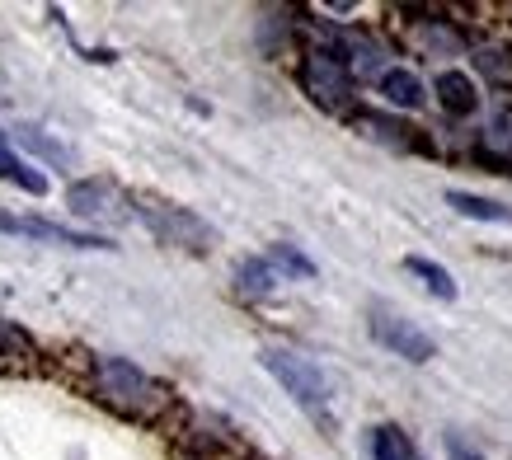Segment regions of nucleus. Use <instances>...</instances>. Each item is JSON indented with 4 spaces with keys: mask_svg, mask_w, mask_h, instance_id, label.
<instances>
[{
    "mask_svg": "<svg viewBox=\"0 0 512 460\" xmlns=\"http://www.w3.org/2000/svg\"><path fill=\"white\" fill-rule=\"evenodd\" d=\"M85 385H90L94 404H104L109 414L132 418V423H156L174 409V390L156 381L151 371H141L137 362L113 353H94L85 367Z\"/></svg>",
    "mask_w": 512,
    "mask_h": 460,
    "instance_id": "f257e3e1",
    "label": "nucleus"
},
{
    "mask_svg": "<svg viewBox=\"0 0 512 460\" xmlns=\"http://www.w3.org/2000/svg\"><path fill=\"white\" fill-rule=\"evenodd\" d=\"M132 221H141L160 245L170 249H188V254H212L217 249V226L212 221H202L193 207H179V202L156 198V193H132Z\"/></svg>",
    "mask_w": 512,
    "mask_h": 460,
    "instance_id": "f03ea898",
    "label": "nucleus"
},
{
    "mask_svg": "<svg viewBox=\"0 0 512 460\" xmlns=\"http://www.w3.org/2000/svg\"><path fill=\"white\" fill-rule=\"evenodd\" d=\"M259 362H264L268 376H273V381H278L282 390H287V395H292L296 404L315 418V423L334 428V414H329V404H334V385H329V376L315 367L311 357H301L296 348H264Z\"/></svg>",
    "mask_w": 512,
    "mask_h": 460,
    "instance_id": "7ed1b4c3",
    "label": "nucleus"
},
{
    "mask_svg": "<svg viewBox=\"0 0 512 460\" xmlns=\"http://www.w3.org/2000/svg\"><path fill=\"white\" fill-rule=\"evenodd\" d=\"M301 90L311 94V104H320L325 113H343L353 104V71L343 62V52L334 47V33H325L320 43L306 47V57H301Z\"/></svg>",
    "mask_w": 512,
    "mask_h": 460,
    "instance_id": "20e7f679",
    "label": "nucleus"
},
{
    "mask_svg": "<svg viewBox=\"0 0 512 460\" xmlns=\"http://www.w3.org/2000/svg\"><path fill=\"white\" fill-rule=\"evenodd\" d=\"M66 207L80 221H132V193L118 188L113 179H76L66 188Z\"/></svg>",
    "mask_w": 512,
    "mask_h": 460,
    "instance_id": "39448f33",
    "label": "nucleus"
},
{
    "mask_svg": "<svg viewBox=\"0 0 512 460\" xmlns=\"http://www.w3.org/2000/svg\"><path fill=\"white\" fill-rule=\"evenodd\" d=\"M372 338L381 343V348H390L395 357H404V362H414V367H423V362H433L437 357V343L433 334H423L414 320H404V315H395V310L386 306H372Z\"/></svg>",
    "mask_w": 512,
    "mask_h": 460,
    "instance_id": "423d86ee",
    "label": "nucleus"
},
{
    "mask_svg": "<svg viewBox=\"0 0 512 460\" xmlns=\"http://www.w3.org/2000/svg\"><path fill=\"white\" fill-rule=\"evenodd\" d=\"M0 235H24V240H43V245L62 249H118L94 230H71L62 221H47V216H0Z\"/></svg>",
    "mask_w": 512,
    "mask_h": 460,
    "instance_id": "0eeeda50",
    "label": "nucleus"
},
{
    "mask_svg": "<svg viewBox=\"0 0 512 460\" xmlns=\"http://www.w3.org/2000/svg\"><path fill=\"white\" fill-rule=\"evenodd\" d=\"M0 179H5V184H15L19 193H29V198H47V174L43 169H33L29 160L10 146L5 132H0Z\"/></svg>",
    "mask_w": 512,
    "mask_h": 460,
    "instance_id": "6e6552de",
    "label": "nucleus"
},
{
    "mask_svg": "<svg viewBox=\"0 0 512 460\" xmlns=\"http://www.w3.org/2000/svg\"><path fill=\"white\" fill-rule=\"evenodd\" d=\"M433 94H437V104L447 108V113H456V118H466V113H475V108H480L475 80H470L466 71H442V76L433 80Z\"/></svg>",
    "mask_w": 512,
    "mask_h": 460,
    "instance_id": "1a4fd4ad",
    "label": "nucleus"
},
{
    "mask_svg": "<svg viewBox=\"0 0 512 460\" xmlns=\"http://www.w3.org/2000/svg\"><path fill=\"white\" fill-rule=\"evenodd\" d=\"M282 277L273 273V263L259 254V259H240L235 263V292L245 296V301H268V296L278 292Z\"/></svg>",
    "mask_w": 512,
    "mask_h": 460,
    "instance_id": "9d476101",
    "label": "nucleus"
},
{
    "mask_svg": "<svg viewBox=\"0 0 512 460\" xmlns=\"http://www.w3.org/2000/svg\"><path fill=\"white\" fill-rule=\"evenodd\" d=\"M376 85H381L390 108H423V80L414 71H404V66H386L376 76Z\"/></svg>",
    "mask_w": 512,
    "mask_h": 460,
    "instance_id": "9b49d317",
    "label": "nucleus"
},
{
    "mask_svg": "<svg viewBox=\"0 0 512 460\" xmlns=\"http://www.w3.org/2000/svg\"><path fill=\"white\" fill-rule=\"evenodd\" d=\"M10 146H24V151L43 155L47 165H57V169H66V165H71V146H62V141H57V137H47L43 127L19 123L15 132H10Z\"/></svg>",
    "mask_w": 512,
    "mask_h": 460,
    "instance_id": "f8f14e48",
    "label": "nucleus"
},
{
    "mask_svg": "<svg viewBox=\"0 0 512 460\" xmlns=\"http://www.w3.org/2000/svg\"><path fill=\"white\" fill-rule=\"evenodd\" d=\"M38 362V343L15 320H0V367H29Z\"/></svg>",
    "mask_w": 512,
    "mask_h": 460,
    "instance_id": "ddd939ff",
    "label": "nucleus"
},
{
    "mask_svg": "<svg viewBox=\"0 0 512 460\" xmlns=\"http://www.w3.org/2000/svg\"><path fill=\"white\" fill-rule=\"evenodd\" d=\"M447 202L456 207L461 216H470V221H512V212L503 207V202H494V198H480V193H461V188H451L447 193Z\"/></svg>",
    "mask_w": 512,
    "mask_h": 460,
    "instance_id": "4468645a",
    "label": "nucleus"
},
{
    "mask_svg": "<svg viewBox=\"0 0 512 460\" xmlns=\"http://www.w3.org/2000/svg\"><path fill=\"white\" fill-rule=\"evenodd\" d=\"M357 127H362L372 141H386V146H400V151H409V146H414L409 127L395 123V118H386V113H357Z\"/></svg>",
    "mask_w": 512,
    "mask_h": 460,
    "instance_id": "2eb2a0df",
    "label": "nucleus"
},
{
    "mask_svg": "<svg viewBox=\"0 0 512 460\" xmlns=\"http://www.w3.org/2000/svg\"><path fill=\"white\" fill-rule=\"evenodd\" d=\"M404 268L419 277L437 301H456V282H451V273L442 268V263H433V259H404Z\"/></svg>",
    "mask_w": 512,
    "mask_h": 460,
    "instance_id": "dca6fc26",
    "label": "nucleus"
},
{
    "mask_svg": "<svg viewBox=\"0 0 512 460\" xmlns=\"http://www.w3.org/2000/svg\"><path fill=\"white\" fill-rule=\"evenodd\" d=\"M268 263H273V273L278 277H315V263L301 254L296 245H287V240H278V245H268L264 254Z\"/></svg>",
    "mask_w": 512,
    "mask_h": 460,
    "instance_id": "f3484780",
    "label": "nucleus"
},
{
    "mask_svg": "<svg viewBox=\"0 0 512 460\" xmlns=\"http://www.w3.org/2000/svg\"><path fill=\"white\" fill-rule=\"evenodd\" d=\"M367 446H372V460H414L400 428H372V442Z\"/></svg>",
    "mask_w": 512,
    "mask_h": 460,
    "instance_id": "a211bd4d",
    "label": "nucleus"
},
{
    "mask_svg": "<svg viewBox=\"0 0 512 460\" xmlns=\"http://www.w3.org/2000/svg\"><path fill=\"white\" fill-rule=\"evenodd\" d=\"M475 66H480L484 76H494L498 85H503V80H512V62H503V52H494V47H484L480 57H475Z\"/></svg>",
    "mask_w": 512,
    "mask_h": 460,
    "instance_id": "6ab92c4d",
    "label": "nucleus"
},
{
    "mask_svg": "<svg viewBox=\"0 0 512 460\" xmlns=\"http://www.w3.org/2000/svg\"><path fill=\"white\" fill-rule=\"evenodd\" d=\"M447 451H451V460H484L475 446L461 442V432H447Z\"/></svg>",
    "mask_w": 512,
    "mask_h": 460,
    "instance_id": "aec40b11",
    "label": "nucleus"
}]
</instances>
